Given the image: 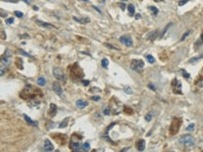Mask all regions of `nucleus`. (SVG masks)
Segmentation results:
<instances>
[{"instance_id":"1","label":"nucleus","mask_w":203,"mask_h":152,"mask_svg":"<svg viewBox=\"0 0 203 152\" xmlns=\"http://www.w3.org/2000/svg\"><path fill=\"white\" fill-rule=\"evenodd\" d=\"M179 142L183 144L186 147H193L195 145V138L189 134H186V135H183L180 137Z\"/></svg>"},{"instance_id":"2","label":"nucleus","mask_w":203,"mask_h":152,"mask_svg":"<svg viewBox=\"0 0 203 152\" xmlns=\"http://www.w3.org/2000/svg\"><path fill=\"white\" fill-rule=\"evenodd\" d=\"M143 67H144V62H143V60H141V59H134L130 63L131 69L135 72H138V73H140L143 70Z\"/></svg>"},{"instance_id":"3","label":"nucleus","mask_w":203,"mask_h":152,"mask_svg":"<svg viewBox=\"0 0 203 152\" xmlns=\"http://www.w3.org/2000/svg\"><path fill=\"white\" fill-rule=\"evenodd\" d=\"M181 123H182V120L180 118H175L174 120H173L172 124H171V128H170V133L172 135L176 134L179 131L180 126H181Z\"/></svg>"},{"instance_id":"4","label":"nucleus","mask_w":203,"mask_h":152,"mask_svg":"<svg viewBox=\"0 0 203 152\" xmlns=\"http://www.w3.org/2000/svg\"><path fill=\"white\" fill-rule=\"evenodd\" d=\"M53 75H54V77L59 80V81H61V82H65L66 81V75L65 73L60 69V68L58 67H55L53 68Z\"/></svg>"},{"instance_id":"5","label":"nucleus","mask_w":203,"mask_h":152,"mask_svg":"<svg viewBox=\"0 0 203 152\" xmlns=\"http://www.w3.org/2000/svg\"><path fill=\"white\" fill-rule=\"evenodd\" d=\"M10 58H11V52L9 51V49H6V51L4 52L2 57L0 58V62H1L2 65H7L9 63Z\"/></svg>"},{"instance_id":"6","label":"nucleus","mask_w":203,"mask_h":152,"mask_svg":"<svg viewBox=\"0 0 203 152\" xmlns=\"http://www.w3.org/2000/svg\"><path fill=\"white\" fill-rule=\"evenodd\" d=\"M119 41L122 44H124L125 46H127V47H131V46L133 45V42H132V39H131L130 36H122L119 39Z\"/></svg>"},{"instance_id":"7","label":"nucleus","mask_w":203,"mask_h":152,"mask_svg":"<svg viewBox=\"0 0 203 152\" xmlns=\"http://www.w3.org/2000/svg\"><path fill=\"white\" fill-rule=\"evenodd\" d=\"M52 88H53L54 92H55L57 95H62V93H63V89H62L61 84H60L59 82L54 81V82H53V84H52Z\"/></svg>"},{"instance_id":"8","label":"nucleus","mask_w":203,"mask_h":152,"mask_svg":"<svg viewBox=\"0 0 203 152\" xmlns=\"http://www.w3.org/2000/svg\"><path fill=\"white\" fill-rule=\"evenodd\" d=\"M37 22V25L41 26V27H44V28H56L55 25H51V24H48V22H45V21H42V20H39V19H37L36 20Z\"/></svg>"},{"instance_id":"9","label":"nucleus","mask_w":203,"mask_h":152,"mask_svg":"<svg viewBox=\"0 0 203 152\" xmlns=\"http://www.w3.org/2000/svg\"><path fill=\"white\" fill-rule=\"evenodd\" d=\"M135 146H136V148H137L138 151H143V150L145 149V147H146L145 140H143V139H139V140H137L136 144H135Z\"/></svg>"},{"instance_id":"10","label":"nucleus","mask_w":203,"mask_h":152,"mask_svg":"<svg viewBox=\"0 0 203 152\" xmlns=\"http://www.w3.org/2000/svg\"><path fill=\"white\" fill-rule=\"evenodd\" d=\"M44 149L46 150V151H53L54 150V145H53V143H52L49 139H46L44 141Z\"/></svg>"},{"instance_id":"11","label":"nucleus","mask_w":203,"mask_h":152,"mask_svg":"<svg viewBox=\"0 0 203 152\" xmlns=\"http://www.w3.org/2000/svg\"><path fill=\"white\" fill-rule=\"evenodd\" d=\"M173 86H174V90H175V92L177 93H182L181 92V82H180L178 79H175V80H173Z\"/></svg>"},{"instance_id":"12","label":"nucleus","mask_w":203,"mask_h":152,"mask_svg":"<svg viewBox=\"0 0 203 152\" xmlns=\"http://www.w3.org/2000/svg\"><path fill=\"white\" fill-rule=\"evenodd\" d=\"M157 37H159V30L155 29V30H152V32H150V33L147 35L146 39H147L148 41H154Z\"/></svg>"},{"instance_id":"13","label":"nucleus","mask_w":203,"mask_h":152,"mask_svg":"<svg viewBox=\"0 0 203 152\" xmlns=\"http://www.w3.org/2000/svg\"><path fill=\"white\" fill-rule=\"evenodd\" d=\"M73 19L76 22H78V24H81V25L88 24V22L91 21L88 17H76V16H73Z\"/></svg>"},{"instance_id":"14","label":"nucleus","mask_w":203,"mask_h":152,"mask_svg":"<svg viewBox=\"0 0 203 152\" xmlns=\"http://www.w3.org/2000/svg\"><path fill=\"white\" fill-rule=\"evenodd\" d=\"M57 113V105L55 103H51L50 108H49V116L50 117H54Z\"/></svg>"},{"instance_id":"15","label":"nucleus","mask_w":203,"mask_h":152,"mask_svg":"<svg viewBox=\"0 0 203 152\" xmlns=\"http://www.w3.org/2000/svg\"><path fill=\"white\" fill-rule=\"evenodd\" d=\"M69 146H70V148H71L72 150H76V149L79 148L80 143H79V141H71V142L69 143Z\"/></svg>"},{"instance_id":"16","label":"nucleus","mask_w":203,"mask_h":152,"mask_svg":"<svg viewBox=\"0 0 203 152\" xmlns=\"http://www.w3.org/2000/svg\"><path fill=\"white\" fill-rule=\"evenodd\" d=\"M24 118H25V120L27 122V123H28L29 125H32V126H34V127H37V126H38V124L36 123V122H35V121H33V120H32L31 118H29L27 115H26V114L24 115Z\"/></svg>"},{"instance_id":"17","label":"nucleus","mask_w":203,"mask_h":152,"mask_svg":"<svg viewBox=\"0 0 203 152\" xmlns=\"http://www.w3.org/2000/svg\"><path fill=\"white\" fill-rule=\"evenodd\" d=\"M87 104H88V102L85 101H81V100H79V101H76V105L78 106V108H85Z\"/></svg>"},{"instance_id":"18","label":"nucleus","mask_w":203,"mask_h":152,"mask_svg":"<svg viewBox=\"0 0 203 152\" xmlns=\"http://www.w3.org/2000/svg\"><path fill=\"white\" fill-rule=\"evenodd\" d=\"M68 122H69V118H66L63 120V122H61L59 125V128L61 129V128H66L67 127V124H68Z\"/></svg>"},{"instance_id":"19","label":"nucleus","mask_w":203,"mask_h":152,"mask_svg":"<svg viewBox=\"0 0 203 152\" xmlns=\"http://www.w3.org/2000/svg\"><path fill=\"white\" fill-rule=\"evenodd\" d=\"M127 9H128L130 15H133V14L135 13V7H134L132 4H128V5H127Z\"/></svg>"},{"instance_id":"20","label":"nucleus","mask_w":203,"mask_h":152,"mask_svg":"<svg viewBox=\"0 0 203 152\" xmlns=\"http://www.w3.org/2000/svg\"><path fill=\"white\" fill-rule=\"evenodd\" d=\"M81 148H82V150H83V151H85V152H86V151H88L89 149H91V145H89V143L85 142V143L82 144Z\"/></svg>"},{"instance_id":"21","label":"nucleus","mask_w":203,"mask_h":152,"mask_svg":"<svg viewBox=\"0 0 203 152\" xmlns=\"http://www.w3.org/2000/svg\"><path fill=\"white\" fill-rule=\"evenodd\" d=\"M38 84L41 85V86L45 85V84H46V79H45L44 77H39V78H38Z\"/></svg>"},{"instance_id":"22","label":"nucleus","mask_w":203,"mask_h":152,"mask_svg":"<svg viewBox=\"0 0 203 152\" xmlns=\"http://www.w3.org/2000/svg\"><path fill=\"white\" fill-rule=\"evenodd\" d=\"M149 10L151 11V13L153 15H156L157 13H159V9H157L155 6H149Z\"/></svg>"},{"instance_id":"23","label":"nucleus","mask_w":203,"mask_h":152,"mask_svg":"<svg viewBox=\"0 0 203 152\" xmlns=\"http://www.w3.org/2000/svg\"><path fill=\"white\" fill-rule=\"evenodd\" d=\"M146 60L148 61V62H149L150 64H153V63L155 62V59H154V57H153V56H151V55H146Z\"/></svg>"},{"instance_id":"24","label":"nucleus","mask_w":203,"mask_h":152,"mask_svg":"<svg viewBox=\"0 0 203 152\" xmlns=\"http://www.w3.org/2000/svg\"><path fill=\"white\" fill-rule=\"evenodd\" d=\"M102 66H103V68H108V66H109V60H108L107 58H105V59L102 60Z\"/></svg>"},{"instance_id":"25","label":"nucleus","mask_w":203,"mask_h":152,"mask_svg":"<svg viewBox=\"0 0 203 152\" xmlns=\"http://www.w3.org/2000/svg\"><path fill=\"white\" fill-rule=\"evenodd\" d=\"M5 72H6V65H1L0 66V77L3 76Z\"/></svg>"},{"instance_id":"26","label":"nucleus","mask_w":203,"mask_h":152,"mask_svg":"<svg viewBox=\"0 0 203 152\" xmlns=\"http://www.w3.org/2000/svg\"><path fill=\"white\" fill-rule=\"evenodd\" d=\"M202 57H203V54H201V55H199V56H196V57H194V58H191L189 62H190V63H194V62H196L197 60L201 59Z\"/></svg>"},{"instance_id":"27","label":"nucleus","mask_w":203,"mask_h":152,"mask_svg":"<svg viewBox=\"0 0 203 152\" xmlns=\"http://www.w3.org/2000/svg\"><path fill=\"white\" fill-rule=\"evenodd\" d=\"M172 25H173V24H172V22H170V24H169L168 25L164 26V28H163V30H162V36H161V37H163V36H164V34H166V32L169 29V27H170V26H172Z\"/></svg>"},{"instance_id":"28","label":"nucleus","mask_w":203,"mask_h":152,"mask_svg":"<svg viewBox=\"0 0 203 152\" xmlns=\"http://www.w3.org/2000/svg\"><path fill=\"white\" fill-rule=\"evenodd\" d=\"M190 33H191V30H187V32H186V33H185V34L182 36V38H181V39H180V41H181V42H183V41L186 39V38L188 37V35H190Z\"/></svg>"},{"instance_id":"29","label":"nucleus","mask_w":203,"mask_h":152,"mask_svg":"<svg viewBox=\"0 0 203 152\" xmlns=\"http://www.w3.org/2000/svg\"><path fill=\"white\" fill-rule=\"evenodd\" d=\"M18 52L20 53V54H21V55H24V56H26V57H28V58H34V57H33L32 55H29V54H27V53H26V52H25L24 50H19Z\"/></svg>"},{"instance_id":"30","label":"nucleus","mask_w":203,"mask_h":152,"mask_svg":"<svg viewBox=\"0 0 203 152\" xmlns=\"http://www.w3.org/2000/svg\"><path fill=\"white\" fill-rule=\"evenodd\" d=\"M144 119H145V121H146V122L151 121V119H152V114H151V113H148L147 115L145 116V118H144Z\"/></svg>"},{"instance_id":"31","label":"nucleus","mask_w":203,"mask_h":152,"mask_svg":"<svg viewBox=\"0 0 203 152\" xmlns=\"http://www.w3.org/2000/svg\"><path fill=\"white\" fill-rule=\"evenodd\" d=\"M13 21H14V18H13V17L7 18V19H6V25H11V24H13Z\"/></svg>"},{"instance_id":"32","label":"nucleus","mask_w":203,"mask_h":152,"mask_svg":"<svg viewBox=\"0 0 203 152\" xmlns=\"http://www.w3.org/2000/svg\"><path fill=\"white\" fill-rule=\"evenodd\" d=\"M0 39H2V40H5L6 39V34H5V32H3V30H0Z\"/></svg>"},{"instance_id":"33","label":"nucleus","mask_w":203,"mask_h":152,"mask_svg":"<svg viewBox=\"0 0 203 152\" xmlns=\"http://www.w3.org/2000/svg\"><path fill=\"white\" fill-rule=\"evenodd\" d=\"M105 46H106V47H108L109 49H113V50H118V48L114 47V46H112V45H110V44H108V43H105Z\"/></svg>"},{"instance_id":"34","label":"nucleus","mask_w":203,"mask_h":152,"mask_svg":"<svg viewBox=\"0 0 203 152\" xmlns=\"http://www.w3.org/2000/svg\"><path fill=\"white\" fill-rule=\"evenodd\" d=\"M181 72H182V74H184V77H185V78H187V79H188V78H189V77H190V75H189V73H187V72H186V70L182 69V70H181Z\"/></svg>"},{"instance_id":"35","label":"nucleus","mask_w":203,"mask_h":152,"mask_svg":"<svg viewBox=\"0 0 203 152\" xmlns=\"http://www.w3.org/2000/svg\"><path fill=\"white\" fill-rule=\"evenodd\" d=\"M14 14L19 18H21L22 16H24V14H22V12H20V11H14Z\"/></svg>"},{"instance_id":"36","label":"nucleus","mask_w":203,"mask_h":152,"mask_svg":"<svg viewBox=\"0 0 203 152\" xmlns=\"http://www.w3.org/2000/svg\"><path fill=\"white\" fill-rule=\"evenodd\" d=\"M103 113H104V115H106V116H108V115H110V113H111V111H110V109H108V108H106L104 111H103Z\"/></svg>"},{"instance_id":"37","label":"nucleus","mask_w":203,"mask_h":152,"mask_svg":"<svg viewBox=\"0 0 203 152\" xmlns=\"http://www.w3.org/2000/svg\"><path fill=\"white\" fill-rule=\"evenodd\" d=\"M186 129H187V131H193L194 130V124H190V126H188Z\"/></svg>"},{"instance_id":"38","label":"nucleus","mask_w":203,"mask_h":152,"mask_svg":"<svg viewBox=\"0 0 203 152\" xmlns=\"http://www.w3.org/2000/svg\"><path fill=\"white\" fill-rule=\"evenodd\" d=\"M189 0H181V1L179 2V6H182V5H185Z\"/></svg>"},{"instance_id":"39","label":"nucleus","mask_w":203,"mask_h":152,"mask_svg":"<svg viewBox=\"0 0 203 152\" xmlns=\"http://www.w3.org/2000/svg\"><path fill=\"white\" fill-rule=\"evenodd\" d=\"M124 90H125V91H127V93H128V94H131V93H132V90H131V88H130V87H128V86L125 87V88H124Z\"/></svg>"},{"instance_id":"40","label":"nucleus","mask_w":203,"mask_h":152,"mask_svg":"<svg viewBox=\"0 0 203 152\" xmlns=\"http://www.w3.org/2000/svg\"><path fill=\"white\" fill-rule=\"evenodd\" d=\"M119 6L121 7V9H122V10H124V9L126 8V4H125V3H119Z\"/></svg>"},{"instance_id":"41","label":"nucleus","mask_w":203,"mask_h":152,"mask_svg":"<svg viewBox=\"0 0 203 152\" xmlns=\"http://www.w3.org/2000/svg\"><path fill=\"white\" fill-rule=\"evenodd\" d=\"M4 1H6V2H10V3H17L19 0H4Z\"/></svg>"},{"instance_id":"42","label":"nucleus","mask_w":203,"mask_h":152,"mask_svg":"<svg viewBox=\"0 0 203 152\" xmlns=\"http://www.w3.org/2000/svg\"><path fill=\"white\" fill-rule=\"evenodd\" d=\"M100 98H101L100 96H97V95H96V96H93V97H92V100H93V101H100Z\"/></svg>"},{"instance_id":"43","label":"nucleus","mask_w":203,"mask_h":152,"mask_svg":"<svg viewBox=\"0 0 203 152\" xmlns=\"http://www.w3.org/2000/svg\"><path fill=\"white\" fill-rule=\"evenodd\" d=\"M201 43H203V33H202V35H201V37H200V42H198L197 43V45H201Z\"/></svg>"},{"instance_id":"44","label":"nucleus","mask_w":203,"mask_h":152,"mask_svg":"<svg viewBox=\"0 0 203 152\" xmlns=\"http://www.w3.org/2000/svg\"><path fill=\"white\" fill-rule=\"evenodd\" d=\"M148 87H149V88H151L152 90H155V87L153 86V84H152V83H149V84H148Z\"/></svg>"},{"instance_id":"45","label":"nucleus","mask_w":203,"mask_h":152,"mask_svg":"<svg viewBox=\"0 0 203 152\" xmlns=\"http://www.w3.org/2000/svg\"><path fill=\"white\" fill-rule=\"evenodd\" d=\"M82 83H83V85H88V83H89V81L88 80H82Z\"/></svg>"},{"instance_id":"46","label":"nucleus","mask_w":203,"mask_h":152,"mask_svg":"<svg viewBox=\"0 0 203 152\" xmlns=\"http://www.w3.org/2000/svg\"><path fill=\"white\" fill-rule=\"evenodd\" d=\"M140 16H141L140 14H136V19H139V18H140Z\"/></svg>"},{"instance_id":"47","label":"nucleus","mask_w":203,"mask_h":152,"mask_svg":"<svg viewBox=\"0 0 203 152\" xmlns=\"http://www.w3.org/2000/svg\"><path fill=\"white\" fill-rule=\"evenodd\" d=\"M155 2H162V1H164V0H154Z\"/></svg>"},{"instance_id":"48","label":"nucleus","mask_w":203,"mask_h":152,"mask_svg":"<svg viewBox=\"0 0 203 152\" xmlns=\"http://www.w3.org/2000/svg\"><path fill=\"white\" fill-rule=\"evenodd\" d=\"M72 152H81V151H79L78 149H76V150H72Z\"/></svg>"},{"instance_id":"49","label":"nucleus","mask_w":203,"mask_h":152,"mask_svg":"<svg viewBox=\"0 0 203 152\" xmlns=\"http://www.w3.org/2000/svg\"><path fill=\"white\" fill-rule=\"evenodd\" d=\"M83 1H88V0H83Z\"/></svg>"},{"instance_id":"50","label":"nucleus","mask_w":203,"mask_h":152,"mask_svg":"<svg viewBox=\"0 0 203 152\" xmlns=\"http://www.w3.org/2000/svg\"><path fill=\"white\" fill-rule=\"evenodd\" d=\"M171 152H174V151H171Z\"/></svg>"},{"instance_id":"51","label":"nucleus","mask_w":203,"mask_h":152,"mask_svg":"<svg viewBox=\"0 0 203 152\" xmlns=\"http://www.w3.org/2000/svg\"><path fill=\"white\" fill-rule=\"evenodd\" d=\"M125 1H126V0H125Z\"/></svg>"}]
</instances>
